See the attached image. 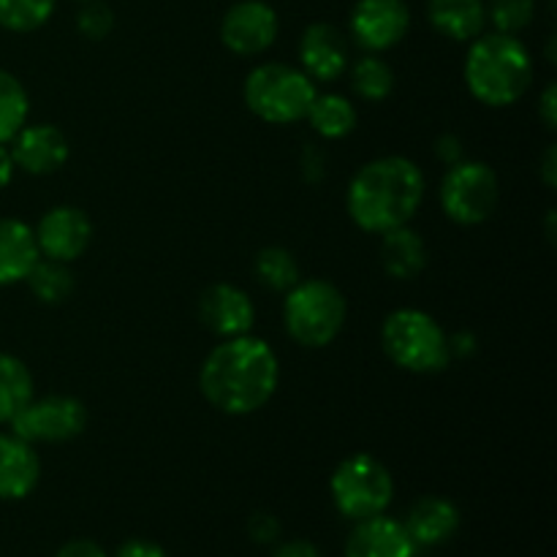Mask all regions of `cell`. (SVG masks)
<instances>
[{"mask_svg": "<svg viewBox=\"0 0 557 557\" xmlns=\"http://www.w3.org/2000/svg\"><path fill=\"white\" fill-rule=\"evenodd\" d=\"M281 362L261 337L239 335L218 343L199 370L201 397L226 417H250L275 397Z\"/></svg>", "mask_w": 557, "mask_h": 557, "instance_id": "6da1fadb", "label": "cell"}, {"mask_svg": "<svg viewBox=\"0 0 557 557\" xmlns=\"http://www.w3.org/2000/svg\"><path fill=\"white\" fill-rule=\"evenodd\" d=\"M424 172L406 156H384L357 169L346 190V210L354 226L386 234L408 226L424 201Z\"/></svg>", "mask_w": 557, "mask_h": 557, "instance_id": "7a4b0ae2", "label": "cell"}, {"mask_svg": "<svg viewBox=\"0 0 557 557\" xmlns=\"http://www.w3.org/2000/svg\"><path fill=\"white\" fill-rule=\"evenodd\" d=\"M466 85L479 103L506 109L520 101L533 85V60L520 36L484 30L468 47Z\"/></svg>", "mask_w": 557, "mask_h": 557, "instance_id": "3957f363", "label": "cell"}, {"mask_svg": "<svg viewBox=\"0 0 557 557\" xmlns=\"http://www.w3.org/2000/svg\"><path fill=\"white\" fill-rule=\"evenodd\" d=\"M381 348L392 364L413 375L444 373L451 364L449 335L419 308L392 310L381 326Z\"/></svg>", "mask_w": 557, "mask_h": 557, "instance_id": "277c9868", "label": "cell"}, {"mask_svg": "<svg viewBox=\"0 0 557 557\" xmlns=\"http://www.w3.org/2000/svg\"><path fill=\"white\" fill-rule=\"evenodd\" d=\"M346 297L324 277H299L283 299V326L302 348L332 346L346 326Z\"/></svg>", "mask_w": 557, "mask_h": 557, "instance_id": "5b68a950", "label": "cell"}, {"mask_svg": "<svg viewBox=\"0 0 557 557\" xmlns=\"http://www.w3.org/2000/svg\"><path fill=\"white\" fill-rule=\"evenodd\" d=\"M315 82L302 69L288 63H261L245 76V107L270 125H294L308 117Z\"/></svg>", "mask_w": 557, "mask_h": 557, "instance_id": "8992f818", "label": "cell"}, {"mask_svg": "<svg viewBox=\"0 0 557 557\" xmlns=\"http://www.w3.org/2000/svg\"><path fill=\"white\" fill-rule=\"evenodd\" d=\"M330 495L337 515L359 522L386 515L395 500V479L379 457L357 451L341 460V466L332 471Z\"/></svg>", "mask_w": 557, "mask_h": 557, "instance_id": "52a82bcc", "label": "cell"}, {"mask_svg": "<svg viewBox=\"0 0 557 557\" xmlns=\"http://www.w3.org/2000/svg\"><path fill=\"white\" fill-rule=\"evenodd\" d=\"M441 210L457 226H482L498 210L500 183L498 174L484 161H466L446 169L441 180Z\"/></svg>", "mask_w": 557, "mask_h": 557, "instance_id": "ba28073f", "label": "cell"}, {"mask_svg": "<svg viewBox=\"0 0 557 557\" xmlns=\"http://www.w3.org/2000/svg\"><path fill=\"white\" fill-rule=\"evenodd\" d=\"M87 408L71 395L33 397L14 419L9 430L27 444H65L85 433Z\"/></svg>", "mask_w": 557, "mask_h": 557, "instance_id": "9c48e42d", "label": "cell"}, {"mask_svg": "<svg viewBox=\"0 0 557 557\" xmlns=\"http://www.w3.org/2000/svg\"><path fill=\"white\" fill-rule=\"evenodd\" d=\"M411 30V9L406 0H357L348 16V33L364 52L381 54L395 49Z\"/></svg>", "mask_w": 557, "mask_h": 557, "instance_id": "30bf717a", "label": "cell"}, {"mask_svg": "<svg viewBox=\"0 0 557 557\" xmlns=\"http://www.w3.org/2000/svg\"><path fill=\"white\" fill-rule=\"evenodd\" d=\"M281 33L277 11L267 0H237L221 20V44L239 58H259Z\"/></svg>", "mask_w": 557, "mask_h": 557, "instance_id": "8fae6325", "label": "cell"}, {"mask_svg": "<svg viewBox=\"0 0 557 557\" xmlns=\"http://www.w3.org/2000/svg\"><path fill=\"white\" fill-rule=\"evenodd\" d=\"M36 234L38 253L44 259L63 261L71 264L79 256H85V250L92 243V221L87 218L85 210L74 205H58L52 210H47L38 221V226L33 228Z\"/></svg>", "mask_w": 557, "mask_h": 557, "instance_id": "7c38bea8", "label": "cell"}, {"mask_svg": "<svg viewBox=\"0 0 557 557\" xmlns=\"http://www.w3.org/2000/svg\"><path fill=\"white\" fill-rule=\"evenodd\" d=\"M16 172L30 177H49L60 172L71 156V145L63 131L52 123H25L9 141Z\"/></svg>", "mask_w": 557, "mask_h": 557, "instance_id": "4fadbf2b", "label": "cell"}, {"mask_svg": "<svg viewBox=\"0 0 557 557\" xmlns=\"http://www.w3.org/2000/svg\"><path fill=\"white\" fill-rule=\"evenodd\" d=\"M199 319L212 335L221 341L226 337L248 335L253 330L256 321V305L239 286L232 283H215V286L205 288L199 297Z\"/></svg>", "mask_w": 557, "mask_h": 557, "instance_id": "5bb4252c", "label": "cell"}, {"mask_svg": "<svg viewBox=\"0 0 557 557\" xmlns=\"http://www.w3.org/2000/svg\"><path fill=\"white\" fill-rule=\"evenodd\" d=\"M299 69L313 82H335L348 69V38L330 22H313L299 38Z\"/></svg>", "mask_w": 557, "mask_h": 557, "instance_id": "9a60e30c", "label": "cell"}, {"mask_svg": "<svg viewBox=\"0 0 557 557\" xmlns=\"http://www.w3.org/2000/svg\"><path fill=\"white\" fill-rule=\"evenodd\" d=\"M417 553L403 520L389 515L354 522L343 547V557H417Z\"/></svg>", "mask_w": 557, "mask_h": 557, "instance_id": "2e32d148", "label": "cell"}, {"mask_svg": "<svg viewBox=\"0 0 557 557\" xmlns=\"http://www.w3.org/2000/svg\"><path fill=\"white\" fill-rule=\"evenodd\" d=\"M460 509L451 504L449 498H441V495H424L417 504L408 509L406 525L408 536H411L413 547L417 549H435L441 544L451 542L455 533L460 531Z\"/></svg>", "mask_w": 557, "mask_h": 557, "instance_id": "e0dca14e", "label": "cell"}, {"mask_svg": "<svg viewBox=\"0 0 557 557\" xmlns=\"http://www.w3.org/2000/svg\"><path fill=\"white\" fill-rule=\"evenodd\" d=\"M41 479V457L36 446L20 435L0 433V500H25Z\"/></svg>", "mask_w": 557, "mask_h": 557, "instance_id": "ac0fdd59", "label": "cell"}, {"mask_svg": "<svg viewBox=\"0 0 557 557\" xmlns=\"http://www.w3.org/2000/svg\"><path fill=\"white\" fill-rule=\"evenodd\" d=\"M428 20L438 36L471 44L487 30V0H428Z\"/></svg>", "mask_w": 557, "mask_h": 557, "instance_id": "d6986e66", "label": "cell"}, {"mask_svg": "<svg viewBox=\"0 0 557 557\" xmlns=\"http://www.w3.org/2000/svg\"><path fill=\"white\" fill-rule=\"evenodd\" d=\"M38 259L33 228L20 218H0V288L25 283Z\"/></svg>", "mask_w": 557, "mask_h": 557, "instance_id": "ffe728a7", "label": "cell"}, {"mask_svg": "<svg viewBox=\"0 0 557 557\" xmlns=\"http://www.w3.org/2000/svg\"><path fill=\"white\" fill-rule=\"evenodd\" d=\"M381 264L395 281H413L428 267V245L411 226L381 234Z\"/></svg>", "mask_w": 557, "mask_h": 557, "instance_id": "44dd1931", "label": "cell"}, {"mask_svg": "<svg viewBox=\"0 0 557 557\" xmlns=\"http://www.w3.org/2000/svg\"><path fill=\"white\" fill-rule=\"evenodd\" d=\"M310 128L326 141H337L346 139L357 131L359 123V112L354 107L351 98L341 96V92H315L313 103L308 109Z\"/></svg>", "mask_w": 557, "mask_h": 557, "instance_id": "7402d4cb", "label": "cell"}, {"mask_svg": "<svg viewBox=\"0 0 557 557\" xmlns=\"http://www.w3.org/2000/svg\"><path fill=\"white\" fill-rule=\"evenodd\" d=\"M36 397L33 373L20 357L0 351V428H9L11 419Z\"/></svg>", "mask_w": 557, "mask_h": 557, "instance_id": "603a6c76", "label": "cell"}, {"mask_svg": "<svg viewBox=\"0 0 557 557\" xmlns=\"http://www.w3.org/2000/svg\"><path fill=\"white\" fill-rule=\"evenodd\" d=\"M25 283L33 292V297L44 305H60L74 294V275H71L69 264L44 259V256L36 261Z\"/></svg>", "mask_w": 557, "mask_h": 557, "instance_id": "cb8c5ba5", "label": "cell"}, {"mask_svg": "<svg viewBox=\"0 0 557 557\" xmlns=\"http://www.w3.org/2000/svg\"><path fill=\"white\" fill-rule=\"evenodd\" d=\"M30 117V96L11 71L0 69V145H9Z\"/></svg>", "mask_w": 557, "mask_h": 557, "instance_id": "d4e9b609", "label": "cell"}, {"mask_svg": "<svg viewBox=\"0 0 557 557\" xmlns=\"http://www.w3.org/2000/svg\"><path fill=\"white\" fill-rule=\"evenodd\" d=\"M351 87L362 101H386L395 90V71L379 54H364L351 65Z\"/></svg>", "mask_w": 557, "mask_h": 557, "instance_id": "484cf974", "label": "cell"}, {"mask_svg": "<svg viewBox=\"0 0 557 557\" xmlns=\"http://www.w3.org/2000/svg\"><path fill=\"white\" fill-rule=\"evenodd\" d=\"M253 272L267 292L286 294L288 288L297 286V281H299L297 259H294L292 250L281 248V245L261 248L259 256H256V261H253Z\"/></svg>", "mask_w": 557, "mask_h": 557, "instance_id": "4316f807", "label": "cell"}, {"mask_svg": "<svg viewBox=\"0 0 557 557\" xmlns=\"http://www.w3.org/2000/svg\"><path fill=\"white\" fill-rule=\"evenodd\" d=\"M58 0H0V27L9 33H33L47 25Z\"/></svg>", "mask_w": 557, "mask_h": 557, "instance_id": "83f0119b", "label": "cell"}, {"mask_svg": "<svg viewBox=\"0 0 557 557\" xmlns=\"http://www.w3.org/2000/svg\"><path fill=\"white\" fill-rule=\"evenodd\" d=\"M536 20V0H487V25L493 30L520 36Z\"/></svg>", "mask_w": 557, "mask_h": 557, "instance_id": "f1b7e54d", "label": "cell"}, {"mask_svg": "<svg viewBox=\"0 0 557 557\" xmlns=\"http://www.w3.org/2000/svg\"><path fill=\"white\" fill-rule=\"evenodd\" d=\"M76 30H79L87 41H103V38H109V33L114 30V11L109 9L103 0L82 3L79 14H76Z\"/></svg>", "mask_w": 557, "mask_h": 557, "instance_id": "f546056e", "label": "cell"}, {"mask_svg": "<svg viewBox=\"0 0 557 557\" xmlns=\"http://www.w3.org/2000/svg\"><path fill=\"white\" fill-rule=\"evenodd\" d=\"M299 166H302V177L308 183H321L326 177V152L319 145H305Z\"/></svg>", "mask_w": 557, "mask_h": 557, "instance_id": "4dcf8cb0", "label": "cell"}, {"mask_svg": "<svg viewBox=\"0 0 557 557\" xmlns=\"http://www.w3.org/2000/svg\"><path fill=\"white\" fill-rule=\"evenodd\" d=\"M248 533L256 544H275L281 539V522H277V517L261 511V515L250 517Z\"/></svg>", "mask_w": 557, "mask_h": 557, "instance_id": "1f68e13d", "label": "cell"}, {"mask_svg": "<svg viewBox=\"0 0 557 557\" xmlns=\"http://www.w3.org/2000/svg\"><path fill=\"white\" fill-rule=\"evenodd\" d=\"M114 557H169L161 544L150 542V539H128L117 547Z\"/></svg>", "mask_w": 557, "mask_h": 557, "instance_id": "d6a6232c", "label": "cell"}, {"mask_svg": "<svg viewBox=\"0 0 557 557\" xmlns=\"http://www.w3.org/2000/svg\"><path fill=\"white\" fill-rule=\"evenodd\" d=\"M435 156H438V161L446 163V166H455V163H460L462 156H466L460 136L441 134L438 141H435Z\"/></svg>", "mask_w": 557, "mask_h": 557, "instance_id": "836d02e7", "label": "cell"}, {"mask_svg": "<svg viewBox=\"0 0 557 557\" xmlns=\"http://www.w3.org/2000/svg\"><path fill=\"white\" fill-rule=\"evenodd\" d=\"M54 557H109V555L107 549H103L98 542H92V539H71V542H65L63 547L58 549V555Z\"/></svg>", "mask_w": 557, "mask_h": 557, "instance_id": "e575fe53", "label": "cell"}, {"mask_svg": "<svg viewBox=\"0 0 557 557\" xmlns=\"http://www.w3.org/2000/svg\"><path fill=\"white\" fill-rule=\"evenodd\" d=\"M272 557H324V555H321V549L315 547L310 539H288V542L277 544Z\"/></svg>", "mask_w": 557, "mask_h": 557, "instance_id": "d590c367", "label": "cell"}, {"mask_svg": "<svg viewBox=\"0 0 557 557\" xmlns=\"http://www.w3.org/2000/svg\"><path fill=\"white\" fill-rule=\"evenodd\" d=\"M539 117H542V123L547 125V131L557 128V87H555V82H549V85L542 90V96H539Z\"/></svg>", "mask_w": 557, "mask_h": 557, "instance_id": "8d00e7d4", "label": "cell"}, {"mask_svg": "<svg viewBox=\"0 0 557 557\" xmlns=\"http://www.w3.org/2000/svg\"><path fill=\"white\" fill-rule=\"evenodd\" d=\"M539 174H542V183L547 185L549 190L557 185V145H547V150H544L542 156V169H539Z\"/></svg>", "mask_w": 557, "mask_h": 557, "instance_id": "74e56055", "label": "cell"}, {"mask_svg": "<svg viewBox=\"0 0 557 557\" xmlns=\"http://www.w3.org/2000/svg\"><path fill=\"white\" fill-rule=\"evenodd\" d=\"M449 348H451V359L455 357H471L476 351V337L471 332H457V335L449 337Z\"/></svg>", "mask_w": 557, "mask_h": 557, "instance_id": "f35d334b", "label": "cell"}, {"mask_svg": "<svg viewBox=\"0 0 557 557\" xmlns=\"http://www.w3.org/2000/svg\"><path fill=\"white\" fill-rule=\"evenodd\" d=\"M14 174H16V163H14V156H11V147L0 145V190L9 188Z\"/></svg>", "mask_w": 557, "mask_h": 557, "instance_id": "ab89813d", "label": "cell"}, {"mask_svg": "<svg viewBox=\"0 0 557 557\" xmlns=\"http://www.w3.org/2000/svg\"><path fill=\"white\" fill-rule=\"evenodd\" d=\"M547 237L549 243H555V210H549L547 215Z\"/></svg>", "mask_w": 557, "mask_h": 557, "instance_id": "60d3db41", "label": "cell"}, {"mask_svg": "<svg viewBox=\"0 0 557 557\" xmlns=\"http://www.w3.org/2000/svg\"><path fill=\"white\" fill-rule=\"evenodd\" d=\"M79 3H90V0H79Z\"/></svg>", "mask_w": 557, "mask_h": 557, "instance_id": "b9f144b4", "label": "cell"}]
</instances>
